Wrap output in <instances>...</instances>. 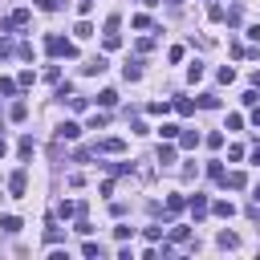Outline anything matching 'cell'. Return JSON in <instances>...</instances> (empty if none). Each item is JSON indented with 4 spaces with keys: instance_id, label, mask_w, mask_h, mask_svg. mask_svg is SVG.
<instances>
[{
    "instance_id": "29",
    "label": "cell",
    "mask_w": 260,
    "mask_h": 260,
    "mask_svg": "<svg viewBox=\"0 0 260 260\" xmlns=\"http://www.w3.org/2000/svg\"><path fill=\"white\" fill-rule=\"evenodd\" d=\"M215 77L228 85V81H236V69H232V65H219V73H215Z\"/></svg>"
},
{
    "instance_id": "14",
    "label": "cell",
    "mask_w": 260,
    "mask_h": 260,
    "mask_svg": "<svg viewBox=\"0 0 260 260\" xmlns=\"http://www.w3.org/2000/svg\"><path fill=\"white\" fill-rule=\"evenodd\" d=\"M122 77H126V81H138V77H142V61H126V65H122Z\"/></svg>"
},
{
    "instance_id": "40",
    "label": "cell",
    "mask_w": 260,
    "mask_h": 260,
    "mask_svg": "<svg viewBox=\"0 0 260 260\" xmlns=\"http://www.w3.org/2000/svg\"><path fill=\"white\" fill-rule=\"evenodd\" d=\"M8 53H12V41L4 37V41H0V57H8Z\"/></svg>"
},
{
    "instance_id": "39",
    "label": "cell",
    "mask_w": 260,
    "mask_h": 260,
    "mask_svg": "<svg viewBox=\"0 0 260 260\" xmlns=\"http://www.w3.org/2000/svg\"><path fill=\"white\" fill-rule=\"evenodd\" d=\"M37 8L41 12H57V0H37Z\"/></svg>"
},
{
    "instance_id": "32",
    "label": "cell",
    "mask_w": 260,
    "mask_h": 260,
    "mask_svg": "<svg viewBox=\"0 0 260 260\" xmlns=\"http://www.w3.org/2000/svg\"><path fill=\"white\" fill-rule=\"evenodd\" d=\"M81 256H102V244H93V240H85V244H81Z\"/></svg>"
},
{
    "instance_id": "3",
    "label": "cell",
    "mask_w": 260,
    "mask_h": 260,
    "mask_svg": "<svg viewBox=\"0 0 260 260\" xmlns=\"http://www.w3.org/2000/svg\"><path fill=\"white\" fill-rule=\"evenodd\" d=\"M187 207H191V215H195V223H199V219H203V215H207V211H211V199H207V195H199V191H195V195H191V199H187Z\"/></svg>"
},
{
    "instance_id": "35",
    "label": "cell",
    "mask_w": 260,
    "mask_h": 260,
    "mask_svg": "<svg viewBox=\"0 0 260 260\" xmlns=\"http://www.w3.org/2000/svg\"><path fill=\"white\" fill-rule=\"evenodd\" d=\"M114 236H118V240H130V236H134V228H130V223H118V228H114Z\"/></svg>"
},
{
    "instance_id": "45",
    "label": "cell",
    "mask_w": 260,
    "mask_h": 260,
    "mask_svg": "<svg viewBox=\"0 0 260 260\" xmlns=\"http://www.w3.org/2000/svg\"><path fill=\"white\" fill-rule=\"evenodd\" d=\"M252 195H256V203H260V183H256V191H252Z\"/></svg>"
},
{
    "instance_id": "44",
    "label": "cell",
    "mask_w": 260,
    "mask_h": 260,
    "mask_svg": "<svg viewBox=\"0 0 260 260\" xmlns=\"http://www.w3.org/2000/svg\"><path fill=\"white\" fill-rule=\"evenodd\" d=\"M252 122H256V126H260V110H256V114H252Z\"/></svg>"
},
{
    "instance_id": "21",
    "label": "cell",
    "mask_w": 260,
    "mask_h": 260,
    "mask_svg": "<svg viewBox=\"0 0 260 260\" xmlns=\"http://www.w3.org/2000/svg\"><path fill=\"white\" fill-rule=\"evenodd\" d=\"M106 122H110L106 110H102V114H89V130H106Z\"/></svg>"
},
{
    "instance_id": "20",
    "label": "cell",
    "mask_w": 260,
    "mask_h": 260,
    "mask_svg": "<svg viewBox=\"0 0 260 260\" xmlns=\"http://www.w3.org/2000/svg\"><path fill=\"white\" fill-rule=\"evenodd\" d=\"M73 37H81V41L93 37V24H89V20H77V24H73Z\"/></svg>"
},
{
    "instance_id": "36",
    "label": "cell",
    "mask_w": 260,
    "mask_h": 260,
    "mask_svg": "<svg viewBox=\"0 0 260 260\" xmlns=\"http://www.w3.org/2000/svg\"><path fill=\"white\" fill-rule=\"evenodd\" d=\"M142 236H146V240H162V228H158V223H150V228H142Z\"/></svg>"
},
{
    "instance_id": "41",
    "label": "cell",
    "mask_w": 260,
    "mask_h": 260,
    "mask_svg": "<svg viewBox=\"0 0 260 260\" xmlns=\"http://www.w3.org/2000/svg\"><path fill=\"white\" fill-rule=\"evenodd\" d=\"M252 162H256V167H260V142H256V146H252Z\"/></svg>"
},
{
    "instance_id": "5",
    "label": "cell",
    "mask_w": 260,
    "mask_h": 260,
    "mask_svg": "<svg viewBox=\"0 0 260 260\" xmlns=\"http://www.w3.org/2000/svg\"><path fill=\"white\" fill-rule=\"evenodd\" d=\"M93 150H102V154H122V150H126V138H102Z\"/></svg>"
},
{
    "instance_id": "13",
    "label": "cell",
    "mask_w": 260,
    "mask_h": 260,
    "mask_svg": "<svg viewBox=\"0 0 260 260\" xmlns=\"http://www.w3.org/2000/svg\"><path fill=\"white\" fill-rule=\"evenodd\" d=\"M183 207H187V199H183V195H167V219H175Z\"/></svg>"
},
{
    "instance_id": "11",
    "label": "cell",
    "mask_w": 260,
    "mask_h": 260,
    "mask_svg": "<svg viewBox=\"0 0 260 260\" xmlns=\"http://www.w3.org/2000/svg\"><path fill=\"white\" fill-rule=\"evenodd\" d=\"M179 146L183 150H195L199 146V130H179Z\"/></svg>"
},
{
    "instance_id": "7",
    "label": "cell",
    "mask_w": 260,
    "mask_h": 260,
    "mask_svg": "<svg viewBox=\"0 0 260 260\" xmlns=\"http://www.w3.org/2000/svg\"><path fill=\"white\" fill-rule=\"evenodd\" d=\"M57 138H61V142H73V138H81V126H77V122H61V126H57Z\"/></svg>"
},
{
    "instance_id": "1",
    "label": "cell",
    "mask_w": 260,
    "mask_h": 260,
    "mask_svg": "<svg viewBox=\"0 0 260 260\" xmlns=\"http://www.w3.org/2000/svg\"><path fill=\"white\" fill-rule=\"evenodd\" d=\"M45 49H49V57H77V45L65 41V37H57V32L45 37Z\"/></svg>"
},
{
    "instance_id": "18",
    "label": "cell",
    "mask_w": 260,
    "mask_h": 260,
    "mask_svg": "<svg viewBox=\"0 0 260 260\" xmlns=\"http://www.w3.org/2000/svg\"><path fill=\"white\" fill-rule=\"evenodd\" d=\"M98 106H102V110L118 106V93H114V89H102V93H98Z\"/></svg>"
},
{
    "instance_id": "28",
    "label": "cell",
    "mask_w": 260,
    "mask_h": 260,
    "mask_svg": "<svg viewBox=\"0 0 260 260\" xmlns=\"http://www.w3.org/2000/svg\"><path fill=\"white\" fill-rule=\"evenodd\" d=\"M187 81H203V65H199V61L187 65Z\"/></svg>"
},
{
    "instance_id": "19",
    "label": "cell",
    "mask_w": 260,
    "mask_h": 260,
    "mask_svg": "<svg viewBox=\"0 0 260 260\" xmlns=\"http://www.w3.org/2000/svg\"><path fill=\"white\" fill-rule=\"evenodd\" d=\"M0 232L16 236V232H20V219H16V215H4V219H0Z\"/></svg>"
},
{
    "instance_id": "38",
    "label": "cell",
    "mask_w": 260,
    "mask_h": 260,
    "mask_svg": "<svg viewBox=\"0 0 260 260\" xmlns=\"http://www.w3.org/2000/svg\"><path fill=\"white\" fill-rule=\"evenodd\" d=\"M207 146H211V150H219V146H223V134H219V130H215V134H207Z\"/></svg>"
},
{
    "instance_id": "31",
    "label": "cell",
    "mask_w": 260,
    "mask_h": 260,
    "mask_svg": "<svg viewBox=\"0 0 260 260\" xmlns=\"http://www.w3.org/2000/svg\"><path fill=\"white\" fill-rule=\"evenodd\" d=\"M195 106H203V110H215V106H219V98H215V93H203Z\"/></svg>"
},
{
    "instance_id": "2",
    "label": "cell",
    "mask_w": 260,
    "mask_h": 260,
    "mask_svg": "<svg viewBox=\"0 0 260 260\" xmlns=\"http://www.w3.org/2000/svg\"><path fill=\"white\" fill-rule=\"evenodd\" d=\"M24 191H28V171L20 167V171H12V175H8V195H12V199H20Z\"/></svg>"
},
{
    "instance_id": "15",
    "label": "cell",
    "mask_w": 260,
    "mask_h": 260,
    "mask_svg": "<svg viewBox=\"0 0 260 260\" xmlns=\"http://www.w3.org/2000/svg\"><path fill=\"white\" fill-rule=\"evenodd\" d=\"M171 244H191V228L175 223V228H171Z\"/></svg>"
},
{
    "instance_id": "33",
    "label": "cell",
    "mask_w": 260,
    "mask_h": 260,
    "mask_svg": "<svg viewBox=\"0 0 260 260\" xmlns=\"http://www.w3.org/2000/svg\"><path fill=\"white\" fill-rule=\"evenodd\" d=\"M16 89H20V85H16V81H12V77H0V93H8V98H12V93H16Z\"/></svg>"
},
{
    "instance_id": "26",
    "label": "cell",
    "mask_w": 260,
    "mask_h": 260,
    "mask_svg": "<svg viewBox=\"0 0 260 260\" xmlns=\"http://www.w3.org/2000/svg\"><path fill=\"white\" fill-rule=\"evenodd\" d=\"M207 175L219 183V179H223V162H219V158H211V162H207Z\"/></svg>"
},
{
    "instance_id": "9",
    "label": "cell",
    "mask_w": 260,
    "mask_h": 260,
    "mask_svg": "<svg viewBox=\"0 0 260 260\" xmlns=\"http://www.w3.org/2000/svg\"><path fill=\"white\" fill-rule=\"evenodd\" d=\"M215 244H219V248H223V252H236V248H240V236H236V232H228V228H223V232H219V236H215Z\"/></svg>"
},
{
    "instance_id": "4",
    "label": "cell",
    "mask_w": 260,
    "mask_h": 260,
    "mask_svg": "<svg viewBox=\"0 0 260 260\" xmlns=\"http://www.w3.org/2000/svg\"><path fill=\"white\" fill-rule=\"evenodd\" d=\"M32 20V12L28 8H16V12H8V20H4V28H24Z\"/></svg>"
},
{
    "instance_id": "30",
    "label": "cell",
    "mask_w": 260,
    "mask_h": 260,
    "mask_svg": "<svg viewBox=\"0 0 260 260\" xmlns=\"http://www.w3.org/2000/svg\"><path fill=\"white\" fill-rule=\"evenodd\" d=\"M32 81H37V73H32V69H20V77H16V85L24 89V85H32Z\"/></svg>"
},
{
    "instance_id": "34",
    "label": "cell",
    "mask_w": 260,
    "mask_h": 260,
    "mask_svg": "<svg viewBox=\"0 0 260 260\" xmlns=\"http://www.w3.org/2000/svg\"><path fill=\"white\" fill-rule=\"evenodd\" d=\"M167 110H171V102H150L146 106V114H167Z\"/></svg>"
},
{
    "instance_id": "37",
    "label": "cell",
    "mask_w": 260,
    "mask_h": 260,
    "mask_svg": "<svg viewBox=\"0 0 260 260\" xmlns=\"http://www.w3.org/2000/svg\"><path fill=\"white\" fill-rule=\"evenodd\" d=\"M65 102H69V106H73V110H77V114H81V110H85V106H89V102H85V98H73V93H69V98H65Z\"/></svg>"
},
{
    "instance_id": "22",
    "label": "cell",
    "mask_w": 260,
    "mask_h": 260,
    "mask_svg": "<svg viewBox=\"0 0 260 260\" xmlns=\"http://www.w3.org/2000/svg\"><path fill=\"white\" fill-rule=\"evenodd\" d=\"M158 134H162L167 142H175V138H179V126H175V122H162V126H158Z\"/></svg>"
},
{
    "instance_id": "8",
    "label": "cell",
    "mask_w": 260,
    "mask_h": 260,
    "mask_svg": "<svg viewBox=\"0 0 260 260\" xmlns=\"http://www.w3.org/2000/svg\"><path fill=\"white\" fill-rule=\"evenodd\" d=\"M219 183H223V187H232V191H244V187H248V175H244V171H232V175H223Z\"/></svg>"
},
{
    "instance_id": "43",
    "label": "cell",
    "mask_w": 260,
    "mask_h": 260,
    "mask_svg": "<svg viewBox=\"0 0 260 260\" xmlns=\"http://www.w3.org/2000/svg\"><path fill=\"white\" fill-rule=\"evenodd\" d=\"M142 4H146V8H154V4H162V0H142Z\"/></svg>"
},
{
    "instance_id": "17",
    "label": "cell",
    "mask_w": 260,
    "mask_h": 260,
    "mask_svg": "<svg viewBox=\"0 0 260 260\" xmlns=\"http://www.w3.org/2000/svg\"><path fill=\"white\" fill-rule=\"evenodd\" d=\"M16 150H20V158H24V162H28V158H32V150H37V142H32V134H24V138H20V146H16Z\"/></svg>"
},
{
    "instance_id": "23",
    "label": "cell",
    "mask_w": 260,
    "mask_h": 260,
    "mask_svg": "<svg viewBox=\"0 0 260 260\" xmlns=\"http://www.w3.org/2000/svg\"><path fill=\"white\" fill-rule=\"evenodd\" d=\"M73 232H77V236H89L93 228H89V219H85V215H73Z\"/></svg>"
},
{
    "instance_id": "10",
    "label": "cell",
    "mask_w": 260,
    "mask_h": 260,
    "mask_svg": "<svg viewBox=\"0 0 260 260\" xmlns=\"http://www.w3.org/2000/svg\"><path fill=\"white\" fill-rule=\"evenodd\" d=\"M211 211H215L219 219H232V215H236V203H232V199H215V203H211Z\"/></svg>"
},
{
    "instance_id": "42",
    "label": "cell",
    "mask_w": 260,
    "mask_h": 260,
    "mask_svg": "<svg viewBox=\"0 0 260 260\" xmlns=\"http://www.w3.org/2000/svg\"><path fill=\"white\" fill-rule=\"evenodd\" d=\"M4 154H8V142H4V138H0V158H4Z\"/></svg>"
},
{
    "instance_id": "16",
    "label": "cell",
    "mask_w": 260,
    "mask_h": 260,
    "mask_svg": "<svg viewBox=\"0 0 260 260\" xmlns=\"http://www.w3.org/2000/svg\"><path fill=\"white\" fill-rule=\"evenodd\" d=\"M8 118H12V122H24V118H28V102H12Z\"/></svg>"
},
{
    "instance_id": "24",
    "label": "cell",
    "mask_w": 260,
    "mask_h": 260,
    "mask_svg": "<svg viewBox=\"0 0 260 260\" xmlns=\"http://www.w3.org/2000/svg\"><path fill=\"white\" fill-rule=\"evenodd\" d=\"M223 20H228V24H232V28H236V24H240V20H244V12H240V4H236V8H228V12H223Z\"/></svg>"
},
{
    "instance_id": "12",
    "label": "cell",
    "mask_w": 260,
    "mask_h": 260,
    "mask_svg": "<svg viewBox=\"0 0 260 260\" xmlns=\"http://www.w3.org/2000/svg\"><path fill=\"white\" fill-rule=\"evenodd\" d=\"M158 167H175V146L162 138V146H158Z\"/></svg>"
},
{
    "instance_id": "25",
    "label": "cell",
    "mask_w": 260,
    "mask_h": 260,
    "mask_svg": "<svg viewBox=\"0 0 260 260\" xmlns=\"http://www.w3.org/2000/svg\"><path fill=\"white\" fill-rule=\"evenodd\" d=\"M175 110L187 118V114H195V102H191V98H179V102H175Z\"/></svg>"
},
{
    "instance_id": "27",
    "label": "cell",
    "mask_w": 260,
    "mask_h": 260,
    "mask_svg": "<svg viewBox=\"0 0 260 260\" xmlns=\"http://www.w3.org/2000/svg\"><path fill=\"white\" fill-rule=\"evenodd\" d=\"M167 61L179 65V61H183V45H171V49H167Z\"/></svg>"
},
{
    "instance_id": "6",
    "label": "cell",
    "mask_w": 260,
    "mask_h": 260,
    "mask_svg": "<svg viewBox=\"0 0 260 260\" xmlns=\"http://www.w3.org/2000/svg\"><path fill=\"white\" fill-rule=\"evenodd\" d=\"M106 69H110V61H106V57H89V61L81 65V73H89V77H98V73H106Z\"/></svg>"
}]
</instances>
